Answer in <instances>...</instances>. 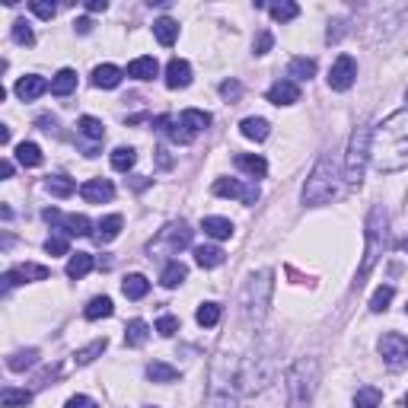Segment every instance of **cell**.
Segmentation results:
<instances>
[{
    "label": "cell",
    "instance_id": "cell-53",
    "mask_svg": "<svg viewBox=\"0 0 408 408\" xmlns=\"http://www.w3.org/2000/svg\"><path fill=\"white\" fill-rule=\"evenodd\" d=\"M64 408H96V402L90 396H74V399H67Z\"/></svg>",
    "mask_w": 408,
    "mask_h": 408
},
{
    "label": "cell",
    "instance_id": "cell-55",
    "mask_svg": "<svg viewBox=\"0 0 408 408\" xmlns=\"http://www.w3.org/2000/svg\"><path fill=\"white\" fill-rule=\"evenodd\" d=\"M105 7H109L105 0H90V3H86V10H90V13H105Z\"/></svg>",
    "mask_w": 408,
    "mask_h": 408
},
{
    "label": "cell",
    "instance_id": "cell-37",
    "mask_svg": "<svg viewBox=\"0 0 408 408\" xmlns=\"http://www.w3.org/2000/svg\"><path fill=\"white\" fill-rule=\"evenodd\" d=\"M147 380H153V383H176L179 370H176V367H169V364H163V361H153V364H147Z\"/></svg>",
    "mask_w": 408,
    "mask_h": 408
},
{
    "label": "cell",
    "instance_id": "cell-6",
    "mask_svg": "<svg viewBox=\"0 0 408 408\" xmlns=\"http://www.w3.org/2000/svg\"><path fill=\"white\" fill-rule=\"evenodd\" d=\"M316 386H319V361L297 357L288 370V408H309Z\"/></svg>",
    "mask_w": 408,
    "mask_h": 408
},
{
    "label": "cell",
    "instance_id": "cell-13",
    "mask_svg": "<svg viewBox=\"0 0 408 408\" xmlns=\"http://www.w3.org/2000/svg\"><path fill=\"white\" fill-rule=\"evenodd\" d=\"M13 90H16V96L23 102H32V99H38V96H45L48 90H51V84H48L45 77H38V74H26V77H19Z\"/></svg>",
    "mask_w": 408,
    "mask_h": 408
},
{
    "label": "cell",
    "instance_id": "cell-27",
    "mask_svg": "<svg viewBox=\"0 0 408 408\" xmlns=\"http://www.w3.org/2000/svg\"><path fill=\"white\" fill-rule=\"evenodd\" d=\"M147 338H150V325L144 322V319H131V322L125 325V344H128V348H140Z\"/></svg>",
    "mask_w": 408,
    "mask_h": 408
},
{
    "label": "cell",
    "instance_id": "cell-1",
    "mask_svg": "<svg viewBox=\"0 0 408 408\" xmlns=\"http://www.w3.org/2000/svg\"><path fill=\"white\" fill-rule=\"evenodd\" d=\"M370 166L383 176L408 169V109L392 112L370 131Z\"/></svg>",
    "mask_w": 408,
    "mask_h": 408
},
{
    "label": "cell",
    "instance_id": "cell-8",
    "mask_svg": "<svg viewBox=\"0 0 408 408\" xmlns=\"http://www.w3.org/2000/svg\"><path fill=\"white\" fill-rule=\"evenodd\" d=\"M192 246V227L186 220H173L147 242V255L160 259V255H179L182 249Z\"/></svg>",
    "mask_w": 408,
    "mask_h": 408
},
{
    "label": "cell",
    "instance_id": "cell-52",
    "mask_svg": "<svg viewBox=\"0 0 408 408\" xmlns=\"http://www.w3.org/2000/svg\"><path fill=\"white\" fill-rule=\"evenodd\" d=\"M271 45H275V36H271V32H259V38H255L252 51H255V55H268Z\"/></svg>",
    "mask_w": 408,
    "mask_h": 408
},
{
    "label": "cell",
    "instance_id": "cell-48",
    "mask_svg": "<svg viewBox=\"0 0 408 408\" xmlns=\"http://www.w3.org/2000/svg\"><path fill=\"white\" fill-rule=\"evenodd\" d=\"M198 325H204V329H211V325L220 322V306L217 303H201L198 306V313H195Z\"/></svg>",
    "mask_w": 408,
    "mask_h": 408
},
{
    "label": "cell",
    "instance_id": "cell-2",
    "mask_svg": "<svg viewBox=\"0 0 408 408\" xmlns=\"http://www.w3.org/2000/svg\"><path fill=\"white\" fill-rule=\"evenodd\" d=\"M275 377H278V344H275V338L262 335L240 364V392L259 396L275 383Z\"/></svg>",
    "mask_w": 408,
    "mask_h": 408
},
{
    "label": "cell",
    "instance_id": "cell-59",
    "mask_svg": "<svg viewBox=\"0 0 408 408\" xmlns=\"http://www.w3.org/2000/svg\"><path fill=\"white\" fill-rule=\"evenodd\" d=\"M405 408H408V392H405Z\"/></svg>",
    "mask_w": 408,
    "mask_h": 408
},
{
    "label": "cell",
    "instance_id": "cell-47",
    "mask_svg": "<svg viewBox=\"0 0 408 408\" xmlns=\"http://www.w3.org/2000/svg\"><path fill=\"white\" fill-rule=\"evenodd\" d=\"M45 252H48V255H67V252H71V240H67V233L64 230L51 233V236L45 240Z\"/></svg>",
    "mask_w": 408,
    "mask_h": 408
},
{
    "label": "cell",
    "instance_id": "cell-12",
    "mask_svg": "<svg viewBox=\"0 0 408 408\" xmlns=\"http://www.w3.org/2000/svg\"><path fill=\"white\" fill-rule=\"evenodd\" d=\"M48 268L45 265H36V262H26V265H16L3 275V290H10L13 284H26V281H45Z\"/></svg>",
    "mask_w": 408,
    "mask_h": 408
},
{
    "label": "cell",
    "instance_id": "cell-30",
    "mask_svg": "<svg viewBox=\"0 0 408 408\" xmlns=\"http://www.w3.org/2000/svg\"><path fill=\"white\" fill-rule=\"evenodd\" d=\"M153 36H157L160 45L169 48V45H173V42L179 38V23H176V19H169V16L157 19V23H153Z\"/></svg>",
    "mask_w": 408,
    "mask_h": 408
},
{
    "label": "cell",
    "instance_id": "cell-15",
    "mask_svg": "<svg viewBox=\"0 0 408 408\" xmlns=\"http://www.w3.org/2000/svg\"><path fill=\"white\" fill-rule=\"evenodd\" d=\"M80 195H84V201H90V204H105V201L115 198V186H112L109 179H90V182L80 186Z\"/></svg>",
    "mask_w": 408,
    "mask_h": 408
},
{
    "label": "cell",
    "instance_id": "cell-62",
    "mask_svg": "<svg viewBox=\"0 0 408 408\" xmlns=\"http://www.w3.org/2000/svg\"><path fill=\"white\" fill-rule=\"evenodd\" d=\"M153 408H157V405H153Z\"/></svg>",
    "mask_w": 408,
    "mask_h": 408
},
{
    "label": "cell",
    "instance_id": "cell-60",
    "mask_svg": "<svg viewBox=\"0 0 408 408\" xmlns=\"http://www.w3.org/2000/svg\"><path fill=\"white\" fill-rule=\"evenodd\" d=\"M405 252H408V240H405Z\"/></svg>",
    "mask_w": 408,
    "mask_h": 408
},
{
    "label": "cell",
    "instance_id": "cell-19",
    "mask_svg": "<svg viewBox=\"0 0 408 408\" xmlns=\"http://www.w3.org/2000/svg\"><path fill=\"white\" fill-rule=\"evenodd\" d=\"M121 227H125V220H121V214H109V217H102L99 223H96V242L99 246H105V242H112L115 236L121 233Z\"/></svg>",
    "mask_w": 408,
    "mask_h": 408
},
{
    "label": "cell",
    "instance_id": "cell-7",
    "mask_svg": "<svg viewBox=\"0 0 408 408\" xmlns=\"http://www.w3.org/2000/svg\"><path fill=\"white\" fill-rule=\"evenodd\" d=\"M386 223H390V217H386V207H383V204H377V207L370 211V217H367V249H364V265H361V275H357V288L364 284V278L373 271L377 259H380L383 249H386V240H390Z\"/></svg>",
    "mask_w": 408,
    "mask_h": 408
},
{
    "label": "cell",
    "instance_id": "cell-28",
    "mask_svg": "<svg viewBox=\"0 0 408 408\" xmlns=\"http://www.w3.org/2000/svg\"><path fill=\"white\" fill-rule=\"evenodd\" d=\"M74 90H77V71L64 67V71H58V74L51 77V93L55 96H71Z\"/></svg>",
    "mask_w": 408,
    "mask_h": 408
},
{
    "label": "cell",
    "instance_id": "cell-5",
    "mask_svg": "<svg viewBox=\"0 0 408 408\" xmlns=\"http://www.w3.org/2000/svg\"><path fill=\"white\" fill-rule=\"evenodd\" d=\"M342 173H338V163L332 157H322L319 163L313 166L309 179L303 186V204L309 207H319V204H329L342 195Z\"/></svg>",
    "mask_w": 408,
    "mask_h": 408
},
{
    "label": "cell",
    "instance_id": "cell-21",
    "mask_svg": "<svg viewBox=\"0 0 408 408\" xmlns=\"http://www.w3.org/2000/svg\"><path fill=\"white\" fill-rule=\"evenodd\" d=\"M179 121H182V128L195 138V134H201V131H207V125H211V115L201 109H186L182 115H179Z\"/></svg>",
    "mask_w": 408,
    "mask_h": 408
},
{
    "label": "cell",
    "instance_id": "cell-17",
    "mask_svg": "<svg viewBox=\"0 0 408 408\" xmlns=\"http://www.w3.org/2000/svg\"><path fill=\"white\" fill-rule=\"evenodd\" d=\"M192 84V64L182 58H173L166 64V86L169 90H186Z\"/></svg>",
    "mask_w": 408,
    "mask_h": 408
},
{
    "label": "cell",
    "instance_id": "cell-57",
    "mask_svg": "<svg viewBox=\"0 0 408 408\" xmlns=\"http://www.w3.org/2000/svg\"><path fill=\"white\" fill-rule=\"evenodd\" d=\"M0 176H3V179H13V163H10V160H3V163H0Z\"/></svg>",
    "mask_w": 408,
    "mask_h": 408
},
{
    "label": "cell",
    "instance_id": "cell-33",
    "mask_svg": "<svg viewBox=\"0 0 408 408\" xmlns=\"http://www.w3.org/2000/svg\"><path fill=\"white\" fill-rule=\"evenodd\" d=\"M45 192H51L55 198H71L77 192V182L67 176H48L45 179Z\"/></svg>",
    "mask_w": 408,
    "mask_h": 408
},
{
    "label": "cell",
    "instance_id": "cell-51",
    "mask_svg": "<svg viewBox=\"0 0 408 408\" xmlns=\"http://www.w3.org/2000/svg\"><path fill=\"white\" fill-rule=\"evenodd\" d=\"M29 7H32V13H36V16H42V19H51L58 13L55 3H45V0H32Z\"/></svg>",
    "mask_w": 408,
    "mask_h": 408
},
{
    "label": "cell",
    "instance_id": "cell-18",
    "mask_svg": "<svg viewBox=\"0 0 408 408\" xmlns=\"http://www.w3.org/2000/svg\"><path fill=\"white\" fill-rule=\"evenodd\" d=\"M233 163H236L240 173H246V176H252V179H262L268 173V163H265V157H259V153H236Z\"/></svg>",
    "mask_w": 408,
    "mask_h": 408
},
{
    "label": "cell",
    "instance_id": "cell-25",
    "mask_svg": "<svg viewBox=\"0 0 408 408\" xmlns=\"http://www.w3.org/2000/svg\"><path fill=\"white\" fill-rule=\"evenodd\" d=\"M201 230L211 236V240H230L233 236V223L227 217H204Z\"/></svg>",
    "mask_w": 408,
    "mask_h": 408
},
{
    "label": "cell",
    "instance_id": "cell-61",
    "mask_svg": "<svg viewBox=\"0 0 408 408\" xmlns=\"http://www.w3.org/2000/svg\"><path fill=\"white\" fill-rule=\"evenodd\" d=\"M405 99H408V93H405Z\"/></svg>",
    "mask_w": 408,
    "mask_h": 408
},
{
    "label": "cell",
    "instance_id": "cell-49",
    "mask_svg": "<svg viewBox=\"0 0 408 408\" xmlns=\"http://www.w3.org/2000/svg\"><path fill=\"white\" fill-rule=\"evenodd\" d=\"M10 32H13V42H16V45H26V48H29V45H36V32L29 29L26 19H16Z\"/></svg>",
    "mask_w": 408,
    "mask_h": 408
},
{
    "label": "cell",
    "instance_id": "cell-43",
    "mask_svg": "<svg viewBox=\"0 0 408 408\" xmlns=\"http://www.w3.org/2000/svg\"><path fill=\"white\" fill-rule=\"evenodd\" d=\"M380 402H383V392L377 386H364L354 396V408H380Z\"/></svg>",
    "mask_w": 408,
    "mask_h": 408
},
{
    "label": "cell",
    "instance_id": "cell-45",
    "mask_svg": "<svg viewBox=\"0 0 408 408\" xmlns=\"http://www.w3.org/2000/svg\"><path fill=\"white\" fill-rule=\"evenodd\" d=\"M392 297H396V288H392V284H380L370 297V309L373 313H383V309L392 303Z\"/></svg>",
    "mask_w": 408,
    "mask_h": 408
},
{
    "label": "cell",
    "instance_id": "cell-14",
    "mask_svg": "<svg viewBox=\"0 0 408 408\" xmlns=\"http://www.w3.org/2000/svg\"><path fill=\"white\" fill-rule=\"evenodd\" d=\"M380 354H383V361L396 367V364H399L402 357H408V338H402L399 332L383 335V342H380Z\"/></svg>",
    "mask_w": 408,
    "mask_h": 408
},
{
    "label": "cell",
    "instance_id": "cell-63",
    "mask_svg": "<svg viewBox=\"0 0 408 408\" xmlns=\"http://www.w3.org/2000/svg\"><path fill=\"white\" fill-rule=\"evenodd\" d=\"M405 309H408V306H405Z\"/></svg>",
    "mask_w": 408,
    "mask_h": 408
},
{
    "label": "cell",
    "instance_id": "cell-46",
    "mask_svg": "<svg viewBox=\"0 0 408 408\" xmlns=\"http://www.w3.org/2000/svg\"><path fill=\"white\" fill-rule=\"evenodd\" d=\"M36 361H38V351H36V348H29V351H16V354H13V357L7 361V367L13 373H23L26 367H32Z\"/></svg>",
    "mask_w": 408,
    "mask_h": 408
},
{
    "label": "cell",
    "instance_id": "cell-42",
    "mask_svg": "<svg viewBox=\"0 0 408 408\" xmlns=\"http://www.w3.org/2000/svg\"><path fill=\"white\" fill-rule=\"evenodd\" d=\"M134 163H138V153H134L131 147H115V150H112V169H118V173H128Z\"/></svg>",
    "mask_w": 408,
    "mask_h": 408
},
{
    "label": "cell",
    "instance_id": "cell-54",
    "mask_svg": "<svg viewBox=\"0 0 408 408\" xmlns=\"http://www.w3.org/2000/svg\"><path fill=\"white\" fill-rule=\"evenodd\" d=\"M220 93L227 96V99H233V96H240V93H242V86L236 84V80H227V84H220Z\"/></svg>",
    "mask_w": 408,
    "mask_h": 408
},
{
    "label": "cell",
    "instance_id": "cell-39",
    "mask_svg": "<svg viewBox=\"0 0 408 408\" xmlns=\"http://www.w3.org/2000/svg\"><path fill=\"white\" fill-rule=\"evenodd\" d=\"M77 131H80L84 138H90V140H102V138H105V125H102L99 118H93V115H84V118L77 121Z\"/></svg>",
    "mask_w": 408,
    "mask_h": 408
},
{
    "label": "cell",
    "instance_id": "cell-38",
    "mask_svg": "<svg viewBox=\"0 0 408 408\" xmlns=\"http://www.w3.org/2000/svg\"><path fill=\"white\" fill-rule=\"evenodd\" d=\"M105 338H96L93 344H86V348H80V351H74V364L77 367H86V364H93L96 357H102V351H105Z\"/></svg>",
    "mask_w": 408,
    "mask_h": 408
},
{
    "label": "cell",
    "instance_id": "cell-41",
    "mask_svg": "<svg viewBox=\"0 0 408 408\" xmlns=\"http://www.w3.org/2000/svg\"><path fill=\"white\" fill-rule=\"evenodd\" d=\"M29 402H32V392H29V390H13V386H7V390L0 392V405H3V408L29 405Z\"/></svg>",
    "mask_w": 408,
    "mask_h": 408
},
{
    "label": "cell",
    "instance_id": "cell-3",
    "mask_svg": "<svg viewBox=\"0 0 408 408\" xmlns=\"http://www.w3.org/2000/svg\"><path fill=\"white\" fill-rule=\"evenodd\" d=\"M271 294H275V271H259V275H249V281L242 284V294H240V313H242V322L249 329H259L268 316V306H271Z\"/></svg>",
    "mask_w": 408,
    "mask_h": 408
},
{
    "label": "cell",
    "instance_id": "cell-56",
    "mask_svg": "<svg viewBox=\"0 0 408 408\" xmlns=\"http://www.w3.org/2000/svg\"><path fill=\"white\" fill-rule=\"evenodd\" d=\"M74 26H77V32H80V36H86V32L93 29V23H90V19H77Z\"/></svg>",
    "mask_w": 408,
    "mask_h": 408
},
{
    "label": "cell",
    "instance_id": "cell-40",
    "mask_svg": "<svg viewBox=\"0 0 408 408\" xmlns=\"http://www.w3.org/2000/svg\"><path fill=\"white\" fill-rule=\"evenodd\" d=\"M112 309H115V306H112L109 297H93V300H90V306L84 309V316L90 319V322H96V319H105V316H112Z\"/></svg>",
    "mask_w": 408,
    "mask_h": 408
},
{
    "label": "cell",
    "instance_id": "cell-44",
    "mask_svg": "<svg viewBox=\"0 0 408 408\" xmlns=\"http://www.w3.org/2000/svg\"><path fill=\"white\" fill-rule=\"evenodd\" d=\"M268 13H271V19H278V23H290V19L300 16V7L290 3V0H281V3H271Z\"/></svg>",
    "mask_w": 408,
    "mask_h": 408
},
{
    "label": "cell",
    "instance_id": "cell-35",
    "mask_svg": "<svg viewBox=\"0 0 408 408\" xmlns=\"http://www.w3.org/2000/svg\"><path fill=\"white\" fill-rule=\"evenodd\" d=\"M157 125H163V131L169 134V140H173V144H182V147H186V144H192V140H195L186 128H182V121H179V118H160Z\"/></svg>",
    "mask_w": 408,
    "mask_h": 408
},
{
    "label": "cell",
    "instance_id": "cell-22",
    "mask_svg": "<svg viewBox=\"0 0 408 408\" xmlns=\"http://www.w3.org/2000/svg\"><path fill=\"white\" fill-rule=\"evenodd\" d=\"M121 67H115V64H99L93 71V84L99 86V90H115V86L121 84Z\"/></svg>",
    "mask_w": 408,
    "mask_h": 408
},
{
    "label": "cell",
    "instance_id": "cell-50",
    "mask_svg": "<svg viewBox=\"0 0 408 408\" xmlns=\"http://www.w3.org/2000/svg\"><path fill=\"white\" fill-rule=\"evenodd\" d=\"M157 332L163 335V338H173V335L179 332V319H176V316H160V319H157Z\"/></svg>",
    "mask_w": 408,
    "mask_h": 408
},
{
    "label": "cell",
    "instance_id": "cell-34",
    "mask_svg": "<svg viewBox=\"0 0 408 408\" xmlns=\"http://www.w3.org/2000/svg\"><path fill=\"white\" fill-rule=\"evenodd\" d=\"M316 74V61L313 58H294L290 61V67H288V80H309V77Z\"/></svg>",
    "mask_w": 408,
    "mask_h": 408
},
{
    "label": "cell",
    "instance_id": "cell-36",
    "mask_svg": "<svg viewBox=\"0 0 408 408\" xmlns=\"http://www.w3.org/2000/svg\"><path fill=\"white\" fill-rule=\"evenodd\" d=\"M16 160L19 166H42V150H38V144H32V140H23L16 147Z\"/></svg>",
    "mask_w": 408,
    "mask_h": 408
},
{
    "label": "cell",
    "instance_id": "cell-26",
    "mask_svg": "<svg viewBox=\"0 0 408 408\" xmlns=\"http://www.w3.org/2000/svg\"><path fill=\"white\" fill-rule=\"evenodd\" d=\"M186 278H188V268L179 259H173L166 268H163V275H160V284H163L166 290H173V288H179Z\"/></svg>",
    "mask_w": 408,
    "mask_h": 408
},
{
    "label": "cell",
    "instance_id": "cell-23",
    "mask_svg": "<svg viewBox=\"0 0 408 408\" xmlns=\"http://www.w3.org/2000/svg\"><path fill=\"white\" fill-rule=\"evenodd\" d=\"M61 223H64L67 236H93V223L86 214H67V217H61Z\"/></svg>",
    "mask_w": 408,
    "mask_h": 408
},
{
    "label": "cell",
    "instance_id": "cell-32",
    "mask_svg": "<svg viewBox=\"0 0 408 408\" xmlns=\"http://www.w3.org/2000/svg\"><path fill=\"white\" fill-rule=\"evenodd\" d=\"M223 249L220 246H198L195 249V262L201 265V268H217V265H223Z\"/></svg>",
    "mask_w": 408,
    "mask_h": 408
},
{
    "label": "cell",
    "instance_id": "cell-9",
    "mask_svg": "<svg viewBox=\"0 0 408 408\" xmlns=\"http://www.w3.org/2000/svg\"><path fill=\"white\" fill-rule=\"evenodd\" d=\"M367 163H370V131L357 128L351 134V144H348V157H344V182L361 186Z\"/></svg>",
    "mask_w": 408,
    "mask_h": 408
},
{
    "label": "cell",
    "instance_id": "cell-4",
    "mask_svg": "<svg viewBox=\"0 0 408 408\" xmlns=\"http://www.w3.org/2000/svg\"><path fill=\"white\" fill-rule=\"evenodd\" d=\"M236 396H240V367H236V357L217 354V361L211 364V383H207V402H204V408H236Z\"/></svg>",
    "mask_w": 408,
    "mask_h": 408
},
{
    "label": "cell",
    "instance_id": "cell-24",
    "mask_svg": "<svg viewBox=\"0 0 408 408\" xmlns=\"http://www.w3.org/2000/svg\"><path fill=\"white\" fill-rule=\"evenodd\" d=\"M93 255H90V252H77V255H71V259H67V278H86V275H90V271H93Z\"/></svg>",
    "mask_w": 408,
    "mask_h": 408
},
{
    "label": "cell",
    "instance_id": "cell-29",
    "mask_svg": "<svg viewBox=\"0 0 408 408\" xmlns=\"http://www.w3.org/2000/svg\"><path fill=\"white\" fill-rule=\"evenodd\" d=\"M240 134L242 138H249V140H265L271 134V128H268V121L265 118H242L240 121Z\"/></svg>",
    "mask_w": 408,
    "mask_h": 408
},
{
    "label": "cell",
    "instance_id": "cell-16",
    "mask_svg": "<svg viewBox=\"0 0 408 408\" xmlns=\"http://www.w3.org/2000/svg\"><path fill=\"white\" fill-rule=\"evenodd\" d=\"M268 102L271 105H294V102H300V86L284 77V80H278V84H271Z\"/></svg>",
    "mask_w": 408,
    "mask_h": 408
},
{
    "label": "cell",
    "instance_id": "cell-10",
    "mask_svg": "<svg viewBox=\"0 0 408 408\" xmlns=\"http://www.w3.org/2000/svg\"><path fill=\"white\" fill-rule=\"evenodd\" d=\"M354 80H357V61L351 55H338L335 64L329 67V86L335 93H344L354 86Z\"/></svg>",
    "mask_w": 408,
    "mask_h": 408
},
{
    "label": "cell",
    "instance_id": "cell-31",
    "mask_svg": "<svg viewBox=\"0 0 408 408\" xmlns=\"http://www.w3.org/2000/svg\"><path fill=\"white\" fill-rule=\"evenodd\" d=\"M147 290H150V281L144 278V275H128V278H125V284H121V294H125L128 300L147 297Z\"/></svg>",
    "mask_w": 408,
    "mask_h": 408
},
{
    "label": "cell",
    "instance_id": "cell-11",
    "mask_svg": "<svg viewBox=\"0 0 408 408\" xmlns=\"http://www.w3.org/2000/svg\"><path fill=\"white\" fill-rule=\"evenodd\" d=\"M211 188H214V195L240 198L242 204H255V201H259V186H242V182H236V179H217Z\"/></svg>",
    "mask_w": 408,
    "mask_h": 408
},
{
    "label": "cell",
    "instance_id": "cell-58",
    "mask_svg": "<svg viewBox=\"0 0 408 408\" xmlns=\"http://www.w3.org/2000/svg\"><path fill=\"white\" fill-rule=\"evenodd\" d=\"M0 144H10V128L7 125H0Z\"/></svg>",
    "mask_w": 408,
    "mask_h": 408
},
{
    "label": "cell",
    "instance_id": "cell-20",
    "mask_svg": "<svg viewBox=\"0 0 408 408\" xmlns=\"http://www.w3.org/2000/svg\"><path fill=\"white\" fill-rule=\"evenodd\" d=\"M160 74V64H157V58H134L128 64V77H134V80H153V77Z\"/></svg>",
    "mask_w": 408,
    "mask_h": 408
}]
</instances>
